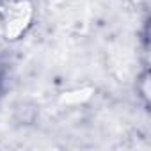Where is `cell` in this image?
Here are the masks:
<instances>
[{"instance_id": "6da1fadb", "label": "cell", "mask_w": 151, "mask_h": 151, "mask_svg": "<svg viewBox=\"0 0 151 151\" xmlns=\"http://www.w3.org/2000/svg\"><path fill=\"white\" fill-rule=\"evenodd\" d=\"M2 84H4V80H2V73H0V93H2Z\"/></svg>"}]
</instances>
